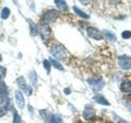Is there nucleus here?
Here are the masks:
<instances>
[{
    "instance_id": "0eeeda50",
    "label": "nucleus",
    "mask_w": 131,
    "mask_h": 123,
    "mask_svg": "<svg viewBox=\"0 0 131 123\" xmlns=\"http://www.w3.org/2000/svg\"><path fill=\"white\" fill-rule=\"evenodd\" d=\"M15 101H16V103H18V106L20 107V108L24 107V98H23V95H22L21 91L15 92Z\"/></svg>"
},
{
    "instance_id": "6e6552de",
    "label": "nucleus",
    "mask_w": 131,
    "mask_h": 123,
    "mask_svg": "<svg viewBox=\"0 0 131 123\" xmlns=\"http://www.w3.org/2000/svg\"><path fill=\"white\" fill-rule=\"evenodd\" d=\"M95 100H96V102H98V103H101V104H106V106L109 104V102L106 100L103 96H96L95 97Z\"/></svg>"
},
{
    "instance_id": "39448f33",
    "label": "nucleus",
    "mask_w": 131,
    "mask_h": 123,
    "mask_svg": "<svg viewBox=\"0 0 131 123\" xmlns=\"http://www.w3.org/2000/svg\"><path fill=\"white\" fill-rule=\"evenodd\" d=\"M88 34L90 38L96 39V40H101L102 39V33L95 28H88Z\"/></svg>"
},
{
    "instance_id": "f8f14e48",
    "label": "nucleus",
    "mask_w": 131,
    "mask_h": 123,
    "mask_svg": "<svg viewBox=\"0 0 131 123\" xmlns=\"http://www.w3.org/2000/svg\"><path fill=\"white\" fill-rule=\"evenodd\" d=\"M10 15V10L8 9V8H5V9L2 10V13H1V18L2 19H7L8 17Z\"/></svg>"
},
{
    "instance_id": "4be33fe9",
    "label": "nucleus",
    "mask_w": 131,
    "mask_h": 123,
    "mask_svg": "<svg viewBox=\"0 0 131 123\" xmlns=\"http://www.w3.org/2000/svg\"><path fill=\"white\" fill-rule=\"evenodd\" d=\"M3 114H5V110H3L1 107H0V117H2Z\"/></svg>"
},
{
    "instance_id": "5701e85b",
    "label": "nucleus",
    "mask_w": 131,
    "mask_h": 123,
    "mask_svg": "<svg viewBox=\"0 0 131 123\" xmlns=\"http://www.w3.org/2000/svg\"><path fill=\"white\" fill-rule=\"evenodd\" d=\"M120 123H126V122H124V121H120Z\"/></svg>"
},
{
    "instance_id": "ddd939ff",
    "label": "nucleus",
    "mask_w": 131,
    "mask_h": 123,
    "mask_svg": "<svg viewBox=\"0 0 131 123\" xmlns=\"http://www.w3.org/2000/svg\"><path fill=\"white\" fill-rule=\"evenodd\" d=\"M103 33L106 35V36H107V38L108 39H110V41H115V40H116V38H115V36H114V34L113 33H110V32H108V31H103Z\"/></svg>"
},
{
    "instance_id": "7ed1b4c3",
    "label": "nucleus",
    "mask_w": 131,
    "mask_h": 123,
    "mask_svg": "<svg viewBox=\"0 0 131 123\" xmlns=\"http://www.w3.org/2000/svg\"><path fill=\"white\" fill-rule=\"evenodd\" d=\"M119 65L124 69H130L131 68V58L128 56L119 57Z\"/></svg>"
},
{
    "instance_id": "f3484780",
    "label": "nucleus",
    "mask_w": 131,
    "mask_h": 123,
    "mask_svg": "<svg viewBox=\"0 0 131 123\" xmlns=\"http://www.w3.org/2000/svg\"><path fill=\"white\" fill-rule=\"evenodd\" d=\"M44 66H45V69H46L47 72H50V61L44 60Z\"/></svg>"
},
{
    "instance_id": "20e7f679",
    "label": "nucleus",
    "mask_w": 131,
    "mask_h": 123,
    "mask_svg": "<svg viewBox=\"0 0 131 123\" xmlns=\"http://www.w3.org/2000/svg\"><path fill=\"white\" fill-rule=\"evenodd\" d=\"M38 31H39V33L40 35H42V38L44 40H46L48 36H49V33H50V31H49V28L47 24H40V25H38Z\"/></svg>"
},
{
    "instance_id": "1a4fd4ad",
    "label": "nucleus",
    "mask_w": 131,
    "mask_h": 123,
    "mask_svg": "<svg viewBox=\"0 0 131 123\" xmlns=\"http://www.w3.org/2000/svg\"><path fill=\"white\" fill-rule=\"evenodd\" d=\"M73 10H74V11L77 12V13H78V14H79V15H80V17H82V18H84V19H89V15H88L86 13H84V12H82V11H80V9H78V8H77V7H74V8H73Z\"/></svg>"
},
{
    "instance_id": "9b49d317",
    "label": "nucleus",
    "mask_w": 131,
    "mask_h": 123,
    "mask_svg": "<svg viewBox=\"0 0 131 123\" xmlns=\"http://www.w3.org/2000/svg\"><path fill=\"white\" fill-rule=\"evenodd\" d=\"M56 5H57V7H59L61 10H67V8H68L64 1H56Z\"/></svg>"
},
{
    "instance_id": "f257e3e1",
    "label": "nucleus",
    "mask_w": 131,
    "mask_h": 123,
    "mask_svg": "<svg viewBox=\"0 0 131 123\" xmlns=\"http://www.w3.org/2000/svg\"><path fill=\"white\" fill-rule=\"evenodd\" d=\"M50 52H51V54L55 57H57L58 59H63V58H66V56H67V52H66V50L60 44L52 45L50 48Z\"/></svg>"
},
{
    "instance_id": "423d86ee",
    "label": "nucleus",
    "mask_w": 131,
    "mask_h": 123,
    "mask_svg": "<svg viewBox=\"0 0 131 123\" xmlns=\"http://www.w3.org/2000/svg\"><path fill=\"white\" fill-rule=\"evenodd\" d=\"M120 89L122 91H126V92H130L131 91V81L129 79H125L122 80V83L120 85Z\"/></svg>"
},
{
    "instance_id": "9d476101",
    "label": "nucleus",
    "mask_w": 131,
    "mask_h": 123,
    "mask_svg": "<svg viewBox=\"0 0 131 123\" xmlns=\"http://www.w3.org/2000/svg\"><path fill=\"white\" fill-rule=\"evenodd\" d=\"M18 84H19V86L22 89H25L26 88V84H25V80H24L23 77H20V78L18 79Z\"/></svg>"
},
{
    "instance_id": "2eb2a0df",
    "label": "nucleus",
    "mask_w": 131,
    "mask_h": 123,
    "mask_svg": "<svg viewBox=\"0 0 131 123\" xmlns=\"http://www.w3.org/2000/svg\"><path fill=\"white\" fill-rule=\"evenodd\" d=\"M13 123H21V118L16 112H14V118H13Z\"/></svg>"
},
{
    "instance_id": "412c9836",
    "label": "nucleus",
    "mask_w": 131,
    "mask_h": 123,
    "mask_svg": "<svg viewBox=\"0 0 131 123\" xmlns=\"http://www.w3.org/2000/svg\"><path fill=\"white\" fill-rule=\"evenodd\" d=\"M91 117H93V112H85L84 113V118L85 119H90Z\"/></svg>"
},
{
    "instance_id": "aec40b11",
    "label": "nucleus",
    "mask_w": 131,
    "mask_h": 123,
    "mask_svg": "<svg viewBox=\"0 0 131 123\" xmlns=\"http://www.w3.org/2000/svg\"><path fill=\"white\" fill-rule=\"evenodd\" d=\"M52 65H54V66L56 67V68H58V69H60V71H62V66H61V65L59 64V63H57L56 60H52Z\"/></svg>"
},
{
    "instance_id": "4468645a",
    "label": "nucleus",
    "mask_w": 131,
    "mask_h": 123,
    "mask_svg": "<svg viewBox=\"0 0 131 123\" xmlns=\"http://www.w3.org/2000/svg\"><path fill=\"white\" fill-rule=\"evenodd\" d=\"M30 78H31V80H32V83L33 84H36V74H35V72L34 71H32L31 72V74H30Z\"/></svg>"
},
{
    "instance_id": "f03ea898",
    "label": "nucleus",
    "mask_w": 131,
    "mask_h": 123,
    "mask_svg": "<svg viewBox=\"0 0 131 123\" xmlns=\"http://www.w3.org/2000/svg\"><path fill=\"white\" fill-rule=\"evenodd\" d=\"M57 17H58V12L55 11V10H50L44 14L43 19H44L45 23H50V22H54L57 19Z\"/></svg>"
},
{
    "instance_id": "a211bd4d",
    "label": "nucleus",
    "mask_w": 131,
    "mask_h": 123,
    "mask_svg": "<svg viewBox=\"0 0 131 123\" xmlns=\"http://www.w3.org/2000/svg\"><path fill=\"white\" fill-rule=\"evenodd\" d=\"M122 38H124V39H129V38H131V32H129V31L122 32Z\"/></svg>"
},
{
    "instance_id": "6ab92c4d",
    "label": "nucleus",
    "mask_w": 131,
    "mask_h": 123,
    "mask_svg": "<svg viewBox=\"0 0 131 123\" xmlns=\"http://www.w3.org/2000/svg\"><path fill=\"white\" fill-rule=\"evenodd\" d=\"M6 88H7V87H6L5 83L0 80V92H3V91H6Z\"/></svg>"
},
{
    "instance_id": "dca6fc26",
    "label": "nucleus",
    "mask_w": 131,
    "mask_h": 123,
    "mask_svg": "<svg viewBox=\"0 0 131 123\" xmlns=\"http://www.w3.org/2000/svg\"><path fill=\"white\" fill-rule=\"evenodd\" d=\"M31 30H32V35H36V34H37V32H38V29H36L35 28V25H34V24H33V23H31Z\"/></svg>"
}]
</instances>
